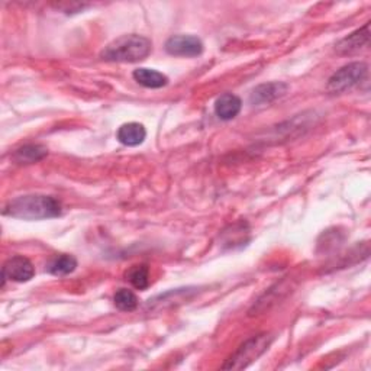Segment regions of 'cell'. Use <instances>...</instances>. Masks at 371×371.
<instances>
[{"instance_id": "1", "label": "cell", "mask_w": 371, "mask_h": 371, "mask_svg": "<svg viewBox=\"0 0 371 371\" xmlns=\"http://www.w3.org/2000/svg\"><path fill=\"white\" fill-rule=\"evenodd\" d=\"M63 213V206L52 198L45 195H28L11 200L5 209L4 215L16 219L25 221H41L58 218Z\"/></svg>"}, {"instance_id": "2", "label": "cell", "mask_w": 371, "mask_h": 371, "mask_svg": "<svg viewBox=\"0 0 371 371\" xmlns=\"http://www.w3.org/2000/svg\"><path fill=\"white\" fill-rule=\"evenodd\" d=\"M152 51V42L147 37L131 34L112 41L101 52L102 59L112 63H138Z\"/></svg>"}, {"instance_id": "3", "label": "cell", "mask_w": 371, "mask_h": 371, "mask_svg": "<svg viewBox=\"0 0 371 371\" xmlns=\"http://www.w3.org/2000/svg\"><path fill=\"white\" fill-rule=\"evenodd\" d=\"M273 336L270 333H258L246 341L234 353V355L227 360L222 365L224 370H242L257 361L271 346Z\"/></svg>"}, {"instance_id": "4", "label": "cell", "mask_w": 371, "mask_h": 371, "mask_svg": "<svg viewBox=\"0 0 371 371\" xmlns=\"http://www.w3.org/2000/svg\"><path fill=\"white\" fill-rule=\"evenodd\" d=\"M367 74L368 66L365 63H361V61H355V63H350L333 73L328 80L326 89L332 95H341V93L351 90L363 80H365Z\"/></svg>"}, {"instance_id": "5", "label": "cell", "mask_w": 371, "mask_h": 371, "mask_svg": "<svg viewBox=\"0 0 371 371\" xmlns=\"http://www.w3.org/2000/svg\"><path fill=\"white\" fill-rule=\"evenodd\" d=\"M34 275H35V268L33 263L22 256H15L9 258L2 268V278H4L2 286L5 285L6 280L16 282V283H26L29 280H33Z\"/></svg>"}, {"instance_id": "6", "label": "cell", "mask_w": 371, "mask_h": 371, "mask_svg": "<svg viewBox=\"0 0 371 371\" xmlns=\"http://www.w3.org/2000/svg\"><path fill=\"white\" fill-rule=\"evenodd\" d=\"M166 51L176 57H198L203 52V42L195 35H174L167 40Z\"/></svg>"}, {"instance_id": "7", "label": "cell", "mask_w": 371, "mask_h": 371, "mask_svg": "<svg viewBox=\"0 0 371 371\" xmlns=\"http://www.w3.org/2000/svg\"><path fill=\"white\" fill-rule=\"evenodd\" d=\"M370 42V22H367L361 29L343 38L335 45V51L341 55H353L367 48Z\"/></svg>"}, {"instance_id": "8", "label": "cell", "mask_w": 371, "mask_h": 371, "mask_svg": "<svg viewBox=\"0 0 371 371\" xmlns=\"http://www.w3.org/2000/svg\"><path fill=\"white\" fill-rule=\"evenodd\" d=\"M289 90V86L282 81H273V83H266L258 87H256L251 93V102L253 105H268L278 98L285 96Z\"/></svg>"}, {"instance_id": "9", "label": "cell", "mask_w": 371, "mask_h": 371, "mask_svg": "<svg viewBox=\"0 0 371 371\" xmlns=\"http://www.w3.org/2000/svg\"><path fill=\"white\" fill-rule=\"evenodd\" d=\"M118 141L127 147H137L141 145L147 138V130L144 128L142 123L138 122H130L123 123V125L118 130Z\"/></svg>"}, {"instance_id": "10", "label": "cell", "mask_w": 371, "mask_h": 371, "mask_svg": "<svg viewBox=\"0 0 371 371\" xmlns=\"http://www.w3.org/2000/svg\"><path fill=\"white\" fill-rule=\"evenodd\" d=\"M242 108V102L236 95L232 93H225L215 102V113L222 120H231L239 115Z\"/></svg>"}, {"instance_id": "11", "label": "cell", "mask_w": 371, "mask_h": 371, "mask_svg": "<svg viewBox=\"0 0 371 371\" xmlns=\"http://www.w3.org/2000/svg\"><path fill=\"white\" fill-rule=\"evenodd\" d=\"M132 77L135 79V81L147 89H161L164 86L169 84V77L157 70H152V69H137L132 73Z\"/></svg>"}, {"instance_id": "12", "label": "cell", "mask_w": 371, "mask_h": 371, "mask_svg": "<svg viewBox=\"0 0 371 371\" xmlns=\"http://www.w3.org/2000/svg\"><path fill=\"white\" fill-rule=\"evenodd\" d=\"M47 154H48V149L45 147L38 145V144H29V145L19 148L13 154V159L19 164H33V163H37L45 159Z\"/></svg>"}, {"instance_id": "13", "label": "cell", "mask_w": 371, "mask_h": 371, "mask_svg": "<svg viewBox=\"0 0 371 371\" xmlns=\"http://www.w3.org/2000/svg\"><path fill=\"white\" fill-rule=\"evenodd\" d=\"M77 267V260L73 256L69 254H61L54 257L48 266L47 271L52 275H67L72 274Z\"/></svg>"}, {"instance_id": "14", "label": "cell", "mask_w": 371, "mask_h": 371, "mask_svg": "<svg viewBox=\"0 0 371 371\" xmlns=\"http://www.w3.org/2000/svg\"><path fill=\"white\" fill-rule=\"evenodd\" d=\"M127 280L138 290H145L149 286V268L145 264L131 267L125 273Z\"/></svg>"}, {"instance_id": "15", "label": "cell", "mask_w": 371, "mask_h": 371, "mask_svg": "<svg viewBox=\"0 0 371 371\" xmlns=\"http://www.w3.org/2000/svg\"><path fill=\"white\" fill-rule=\"evenodd\" d=\"M113 302H115V306L122 312H132L139 304L137 295L132 290H128V289L118 290L115 293Z\"/></svg>"}]
</instances>
